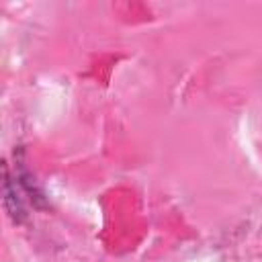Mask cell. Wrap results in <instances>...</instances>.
I'll list each match as a JSON object with an SVG mask.
<instances>
[]
</instances>
